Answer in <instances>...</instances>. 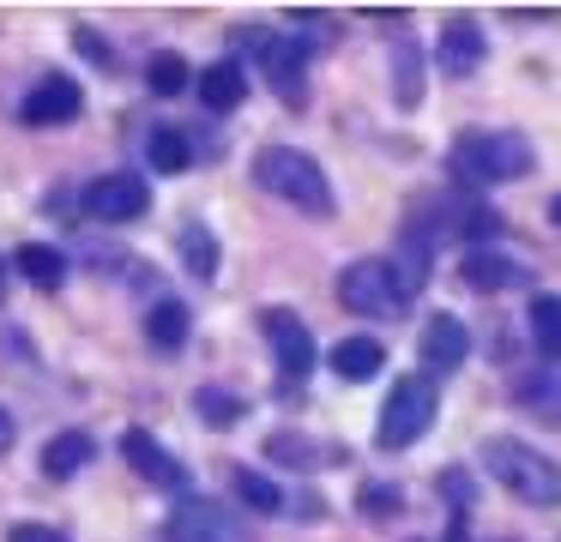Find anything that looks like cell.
<instances>
[{
    "label": "cell",
    "instance_id": "obj_1",
    "mask_svg": "<svg viewBox=\"0 0 561 542\" xmlns=\"http://www.w3.org/2000/svg\"><path fill=\"white\" fill-rule=\"evenodd\" d=\"M483 464H489V476H495L513 500L561 506V464H556V458H543V452H531V446L513 440V434H489Z\"/></svg>",
    "mask_w": 561,
    "mask_h": 542
},
{
    "label": "cell",
    "instance_id": "obj_2",
    "mask_svg": "<svg viewBox=\"0 0 561 542\" xmlns=\"http://www.w3.org/2000/svg\"><path fill=\"white\" fill-rule=\"evenodd\" d=\"M254 181L272 193V199L296 205L308 217H327L332 211V181L320 175V163L308 151H290V145H266L254 157Z\"/></svg>",
    "mask_w": 561,
    "mask_h": 542
},
{
    "label": "cell",
    "instance_id": "obj_3",
    "mask_svg": "<svg viewBox=\"0 0 561 542\" xmlns=\"http://www.w3.org/2000/svg\"><path fill=\"white\" fill-rule=\"evenodd\" d=\"M531 139L525 132H459L453 139V169H459L465 181H477V187H501V181H519L525 169H531Z\"/></svg>",
    "mask_w": 561,
    "mask_h": 542
},
{
    "label": "cell",
    "instance_id": "obj_4",
    "mask_svg": "<svg viewBox=\"0 0 561 542\" xmlns=\"http://www.w3.org/2000/svg\"><path fill=\"white\" fill-rule=\"evenodd\" d=\"M428 422H435V380H428V373H404V380H392L387 404H380L375 440L387 446V452H399V446L423 440Z\"/></svg>",
    "mask_w": 561,
    "mask_h": 542
},
{
    "label": "cell",
    "instance_id": "obj_5",
    "mask_svg": "<svg viewBox=\"0 0 561 542\" xmlns=\"http://www.w3.org/2000/svg\"><path fill=\"white\" fill-rule=\"evenodd\" d=\"M339 301L351 313H368V320H399L411 296L399 289V277H392L387 260H356L351 272L339 277Z\"/></svg>",
    "mask_w": 561,
    "mask_h": 542
},
{
    "label": "cell",
    "instance_id": "obj_6",
    "mask_svg": "<svg viewBox=\"0 0 561 542\" xmlns=\"http://www.w3.org/2000/svg\"><path fill=\"white\" fill-rule=\"evenodd\" d=\"M79 211H85L91 223H134V217L151 211V187H146L139 169H110V175H98L85 187Z\"/></svg>",
    "mask_w": 561,
    "mask_h": 542
},
{
    "label": "cell",
    "instance_id": "obj_7",
    "mask_svg": "<svg viewBox=\"0 0 561 542\" xmlns=\"http://www.w3.org/2000/svg\"><path fill=\"white\" fill-rule=\"evenodd\" d=\"M242 43L260 55V72L272 79V91H278L290 108L302 103V96H308V79H302V67H308V43H296V36H266V31H248Z\"/></svg>",
    "mask_w": 561,
    "mask_h": 542
},
{
    "label": "cell",
    "instance_id": "obj_8",
    "mask_svg": "<svg viewBox=\"0 0 561 542\" xmlns=\"http://www.w3.org/2000/svg\"><path fill=\"white\" fill-rule=\"evenodd\" d=\"M266 344H272V356H278V373L284 380H308L314 373V332H308L302 320H296L290 308H266Z\"/></svg>",
    "mask_w": 561,
    "mask_h": 542
},
{
    "label": "cell",
    "instance_id": "obj_9",
    "mask_svg": "<svg viewBox=\"0 0 561 542\" xmlns=\"http://www.w3.org/2000/svg\"><path fill=\"white\" fill-rule=\"evenodd\" d=\"M79 108H85V91H79V79H67V72H49V79H37V84L25 91L19 115H25L31 127H67V120H79Z\"/></svg>",
    "mask_w": 561,
    "mask_h": 542
},
{
    "label": "cell",
    "instance_id": "obj_10",
    "mask_svg": "<svg viewBox=\"0 0 561 542\" xmlns=\"http://www.w3.org/2000/svg\"><path fill=\"white\" fill-rule=\"evenodd\" d=\"M489 43H483V24L471 19V12H459V19L440 24V43H435V67L447 72V79H471L477 67H483Z\"/></svg>",
    "mask_w": 561,
    "mask_h": 542
},
{
    "label": "cell",
    "instance_id": "obj_11",
    "mask_svg": "<svg viewBox=\"0 0 561 542\" xmlns=\"http://www.w3.org/2000/svg\"><path fill=\"white\" fill-rule=\"evenodd\" d=\"M122 452H127V464H134L146 482H158V488H187L182 458H170V446H163L151 428H127L122 434Z\"/></svg>",
    "mask_w": 561,
    "mask_h": 542
},
{
    "label": "cell",
    "instance_id": "obj_12",
    "mask_svg": "<svg viewBox=\"0 0 561 542\" xmlns=\"http://www.w3.org/2000/svg\"><path fill=\"white\" fill-rule=\"evenodd\" d=\"M416 356H423L428 373H453L465 356H471V332H465V320L435 313V320L423 325V337H416Z\"/></svg>",
    "mask_w": 561,
    "mask_h": 542
},
{
    "label": "cell",
    "instance_id": "obj_13",
    "mask_svg": "<svg viewBox=\"0 0 561 542\" xmlns=\"http://www.w3.org/2000/svg\"><path fill=\"white\" fill-rule=\"evenodd\" d=\"M199 103H206L211 115L242 108L248 103V72L236 67V60H211V67H199Z\"/></svg>",
    "mask_w": 561,
    "mask_h": 542
},
{
    "label": "cell",
    "instance_id": "obj_14",
    "mask_svg": "<svg viewBox=\"0 0 561 542\" xmlns=\"http://www.w3.org/2000/svg\"><path fill=\"white\" fill-rule=\"evenodd\" d=\"M91 452H98V440H91L85 428H67V434H55V440L43 446V476H55V482L79 476V470L91 464Z\"/></svg>",
    "mask_w": 561,
    "mask_h": 542
},
{
    "label": "cell",
    "instance_id": "obj_15",
    "mask_svg": "<svg viewBox=\"0 0 561 542\" xmlns=\"http://www.w3.org/2000/svg\"><path fill=\"white\" fill-rule=\"evenodd\" d=\"M332 373H339V380H375L380 373V361H387V349H380V337H339V344H332Z\"/></svg>",
    "mask_w": 561,
    "mask_h": 542
},
{
    "label": "cell",
    "instance_id": "obj_16",
    "mask_svg": "<svg viewBox=\"0 0 561 542\" xmlns=\"http://www.w3.org/2000/svg\"><path fill=\"white\" fill-rule=\"evenodd\" d=\"M158 542H224V518L199 500H182L170 512V524L158 530Z\"/></svg>",
    "mask_w": 561,
    "mask_h": 542
},
{
    "label": "cell",
    "instance_id": "obj_17",
    "mask_svg": "<svg viewBox=\"0 0 561 542\" xmlns=\"http://www.w3.org/2000/svg\"><path fill=\"white\" fill-rule=\"evenodd\" d=\"M459 277H465V284H471V289H489V296H495V289H507V284H519V265H513L507 260V253H495V247H471V253H465V260H459Z\"/></svg>",
    "mask_w": 561,
    "mask_h": 542
},
{
    "label": "cell",
    "instance_id": "obj_18",
    "mask_svg": "<svg viewBox=\"0 0 561 542\" xmlns=\"http://www.w3.org/2000/svg\"><path fill=\"white\" fill-rule=\"evenodd\" d=\"M13 272L37 289H61L67 284V253L49 247V241H25V247L13 253Z\"/></svg>",
    "mask_w": 561,
    "mask_h": 542
},
{
    "label": "cell",
    "instance_id": "obj_19",
    "mask_svg": "<svg viewBox=\"0 0 561 542\" xmlns=\"http://www.w3.org/2000/svg\"><path fill=\"white\" fill-rule=\"evenodd\" d=\"M513 397H519V410H531L537 422H549V428H561V373L537 368V373H519V385H513Z\"/></svg>",
    "mask_w": 561,
    "mask_h": 542
},
{
    "label": "cell",
    "instance_id": "obj_20",
    "mask_svg": "<svg viewBox=\"0 0 561 542\" xmlns=\"http://www.w3.org/2000/svg\"><path fill=\"white\" fill-rule=\"evenodd\" d=\"M525 325H531L537 356L561 361V296H531V308H525Z\"/></svg>",
    "mask_w": 561,
    "mask_h": 542
},
{
    "label": "cell",
    "instance_id": "obj_21",
    "mask_svg": "<svg viewBox=\"0 0 561 542\" xmlns=\"http://www.w3.org/2000/svg\"><path fill=\"white\" fill-rule=\"evenodd\" d=\"M266 452L278 458V464H296V470H308V464H339V446H314V440H302V434H290V428H278L266 440Z\"/></svg>",
    "mask_w": 561,
    "mask_h": 542
},
{
    "label": "cell",
    "instance_id": "obj_22",
    "mask_svg": "<svg viewBox=\"0 0 561 542\" xmlns=\"http://www.w3.org/2000/svg\"><path fill=\"white\" fill-rule=\"evenodd\" d=\"M194 410H199V422H211V428H236V422L248 416V397L230 392V385H199Z\"/></svg>",
    "mask_w": 561,
    "mask_h": 542
},
{
    "label": "cell",
    "instance_id": "obj_23",
    "mask_svg": "<svg viewBox=\"0 0 561 542\" xmlns=\"http://www.w3.org/2000/svg\"><path fill=\"white\" fill-rule=\"evenodd\" d=\"M146 337H151L158 349H182V344H187V308H182V301L163 296L158 308L146 313Z\"/></svg>",
    "mask_w": 561,
    "mask_h": 542
},
{
    "label": "cell",
    "instance_id": "obj_24",
    "mask_svg": "<svg viewBox=\"0 0 561 542\" xmlns=\"http://www.w3.org/2000/svg\"><path fill=\"white\" fill-rule=\"evenodd\" d=\"M146 157H151V169H158V175H182V169L194 163V145H187V132L158 127V132H151V145H146Z\"/></svg>",
    "mask_w": 561,
    "mask_h": 542
},
{
    "label": "cell",
    "instance_id": "obj_25",
    "mask_svg": "<svg viewBox=\"0 0 561 542\" xmlns=\"http://www.w3.org/2000/svg\"><path fill=\"white\" fill-rule=\"evenodd\" d=\"M230 488H236V500H242L248 512H260V518L284 512V494L272 488V482L260 476V470H236V476H230Z\"/></svg>",
    "mask_w": 561,
    "mask_h": 542
},
{
    "label": "cell",
    "instance_id": "obj_26",
    "mask_svg": "<svg viewBox=\"0 0 561 542\" xmlns=\"http://www.w3.org/2000/svg\"><path fill=\"white\" fill-rule=\"evenodd\" d=\"M182 265L206 284V277H218V241H211L206 223H187L182 229Z\"/></svg>",
    "mask_w": 561,
    "mask_h": 542
},
{
    "label": "cell",
    "instance_id": "obj_27",
    "mask_svg": "<svg viewBox=\"0 0 561 542\" xmlns=\"http://www.w3.org/2000/svg\"><path fill=\"white\" fill-rule=\"evenodd\" d=\"M392 277H399V289H404V296H416V289L428 284V241L416 235V229L404 235L399 260H392Z\"/></svg>",
    "mask_w": 561,
    "mask_h": 542
},
{
    "label": "cell",
    "instance_id": "obj_28",
    "mask_svg": "<svg viewBox=\"0 0 561 542\" xmlns=\"http://www.w3.org/2000/svg\"><path fill=\"white\" fill-rule=\"evenodd\" d=\"M146 84L158 96H182L187 91V60L175 55V48H158V55H151V67H146Z\"/></svg>",
    "mask_w": 561,
    "mask_h": 542
},
{
    "label": "cell",
    "instance_id": "obj_29",
    "mask_svg": "<svg viewBox=\"0 0 561 542\" xmlns=\"http://www.w3.org/2000/svg\"><path fill=\"white\" fill-rule=\"evenodd\" d=\"M392 72H399V103L416 108V103H423V72H416V43H411V36H399V67H392Z\"/></svg>",
    "mask_w": 561,
    "mask_h": 542
},
{
    "label": "cell",
    "instance_id": "obj_30",
    "mask_svg": "<svg viewBox=\"0 0 561 542\" xmlns=\"http://www.w3.org/2000/svg\"><path fill=\"white\" fill-rule=\"evenodd\" d=\"M399 506H404V494L387 488V482H368L363 488V512L368 518H399Z\"/></svg>",
    "mask_w": 561,
    "mask_h": 542
},
{
    "label": "cell",
    "instance_id": "obj_31",
    "mask_svg": "<svg viewBox=\"0 0 561 542\" xmlns=\"http://www.w3.org/2000/svg\"><path fill=\"white\" fill-rule=\"evenodd\" d=\"M440 488L453 494V512H465V506H471V476H465V470H447V476H440Z\"/></svg>",
    "mask_w": 561,
    "mask_h": 542
},
{
    "label": "cell",
    "instance_id": "obj_32",
    "mask_svg": "<svg viewBox=\"0 0 561 542\" xmlns=\"http://www.w3.org/2000/svg\"><path fill=\"white\" fill-rule=\"evenodd\" d=\"M7 542H67L61 530H49V524H13L7 530Z\"/></svg>",
    "mask_w": 561,
    "mask_h": 542
},
{
    "label": "cell",
    "instance_id": "obj_33",
    "mask_svg": "<svg viewBox=\"0 0 561 542\" xmlns=\"http://www.w3.org/2000/svg\"><path fill=\"white\" fill-rule=\"evenodd\" d=\"M73 43H79V55H91V60H103V67H110V43H103L98 31H79Z\"/></svg>",
    "mask_w": 561,
    "mask_h": 542
},
{
    "label": "cell",
    "instance_id": "obj_34",
    "mask_svg": "<svg viewBox=\"0 0 561 542\" xmlns=\"http://www.w3.org/2000/svg\"><path fill=\"white\" fill-rule=\"evenodd\" d=\"M13 440H19V422H13V410L0 404V452H7V446H13Z\"/></svg>",
    "mask_w": 561,
    "mask_h": 542
},
{
    "label": "cell",
    "instance_id": "obj_35",
    "mask_svg": "<svg viewBox=\"0 0 561 542\" xmlns=\"http://www.w3.org/2000/svg\"><path fill=\"white\" fill-rule=\"evenodd\" d=\"M0 308H7V253H0Z\"/></svg>",
    "mask_w": 561,
    "mask_h": 542
},
{
    "label": "cell",
    "instance_id": "obj_36",
    "mask_svg": "<svg viewBox=\"0 0 561 542\" xmlns=\"http://www.w3.org/2000/svg\"><path fill=\"white\" fill-rule=\"evenodd\" d=\"M549 217H556V223H561V193H556V205H549Z\"/></svg>",
    "mask_w": 561,
    "mask_h": 542
}]
</instances>
